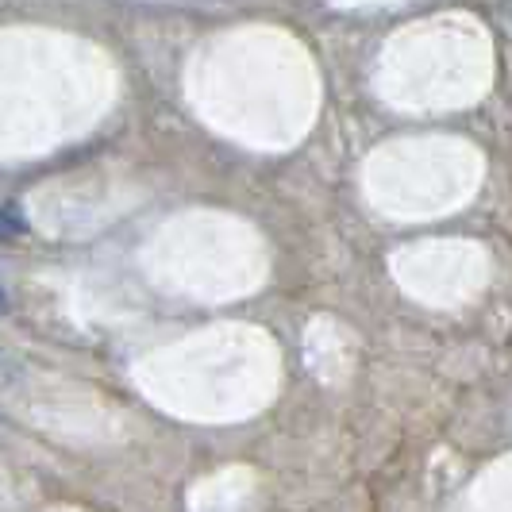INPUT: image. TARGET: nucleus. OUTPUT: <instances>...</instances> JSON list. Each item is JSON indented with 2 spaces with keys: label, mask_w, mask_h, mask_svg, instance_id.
<instances>
[{
  "label": "nucleus",
  "mask_w": 512,
  "mask_h": 512,
  "mask_svg": "<svg viewBox=\"0 0 512 512\" xmlns=\"http://www.w3.org/2000/svg\"><path fill=\"white\" fill-rule=\"evenodd\" d=\"M27 231L24 216L20 212H8V208H0V239H20Z\"/></svg>",
  "instance_id": "f257e3e1"
},
{
  "label": "nucleus",
  "mask_w": 512,
  "mask_h": 512,
  "mask_svg": "<svg viewBox=\"0 0 512 512\" xmlns=\"http://www.w3.org/2000/svg\"><path fill=\"white\" fill-rule=\"evenodd\" d=\"M0 308H8V293H4V285H0Z\"/></svg>",
  "instance_id": "f03ea898"
}]
</instances>
